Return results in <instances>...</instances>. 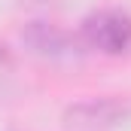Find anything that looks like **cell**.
Segmentation results:
<instances>
[{
	"instance_id": "2",
	"label": "cell",
	"mask_w": 131,
	"mask_h": 131,
	"mask_svg": "<svg viewBox=\"0 0 131 131\" xmlns=\"http://www.w3.org/2000/svg\"><path fill=\"white\" fill-rule=\"evenodd\" d=\"M131 116V101L125 98H82L64 107V125L70 128H113Z\"/></svg>"
},
{
	"instance_id": "3",
	"label": "cell",
	"mask_w": 131,
	"mask_h": 131,
	"mask_svg": "<svg viewBox=\"0 0 131 131\" xmlns=\"http://www.w3.org/2000/svg\"><path fill=\"white\" fill-rule=\"evenodd\" d=\"M21 40L43 55H64L73 49L70 34L61 31L58 25H49V21H28L21 28Z\"/></svg>"
},
{
	"instance_id": "1",
	"label": "cell",
	"mask_w": 131,
	"mask_h": 131,
	"mask_svg": "<svg viewBox=\"0 0 131 131\" xmlns=\"http://www.w3.org/2000/svg\"><path fill=\"white\" fill-rule=\"evenodd\" d=\"M85 46L98 49L104 55H119L131 49V15L122 9H101L82 21Z\"/></svg>"
}]
</instances>
